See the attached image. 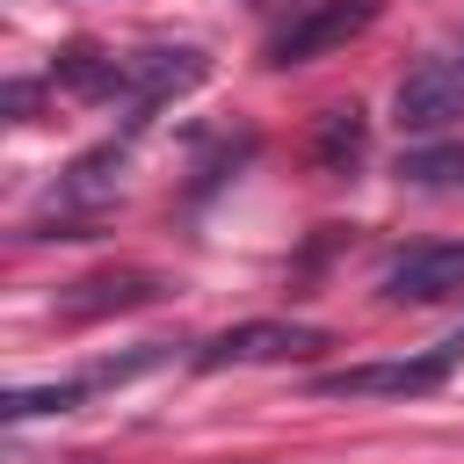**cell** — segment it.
Listing matches in <instances>:
<instances>
[{"mask_svg": "<svg viewBox=\"0 0 464 464\" xmlns=\"http://www.w3.org/2000/svg\"><path fill=\"white\" fill-rule=\"evenodd\" d=\"M457 362L435 348V355H399V362H348V370H319L312 392L319 399H420L450 377Z\"/></svg>", "mask_w": 464, "mask_h": 464, "instance_id": "obj_1", "label": "cell"}, {"mask_svg": "<svg viewBox=\"0 0 464 464\" xmlns=\"http://www.w3.org/2000/svg\"><path fill=\"white\" fill-rule=\"evenodd\" d=\"M377 22V0H312L297 22H283L268 36V65H312L326 51H341L348 36H362Z\"/></svg>", "mask_w": 464, "mask_h": 464, "instance_id": "obj_2", "label": "cell"}, {"mask_svg": "<svg viewBox=\"0 0 464 464\" xmlns=\"http://www.w3.org/2000/svg\"><path fill=\"white\" fill-rule=\"evenodd\" d=\"M326 348L319 326H297V319H246V326H225L196 348V370H225V362H297Z\"/></svg>", "mask_w": 464, "mask_h": 464, "instance_id": "obj_3", "label": "cell"}, {"mask_svg": "<svg viewBox=\"0 0 464 464\" xmlns=\"http://www.w3.org/2000/svg\"><path fill=\"white\" fill-rule=\"evenodd\" d=\"M377 290L392 304H450V297H464V239H420V246H406L384 268Z\"/></svg>", "mask_w": 464, "mask_h": 464, "instance_id": "obj_4", "label": "cell"}, {"mask_svg": "<svg viewBox=\"0 0 464 464\" xmlns=\"http://www.w3.org/2000/svg\"><path fill=\"white\" fill-rule=\"evenodd\" d=\"M392 109H399L406 130H442V123H457V116H464V58H420V65L399 80Z\"/></svg>", "mask_w": 464, "mask_h": 464, "instance_id": "obj_5", "label": "cell"}, {"mask_svg": "<svg viewBox=\"0 0 464 464\" xmlns=\"http://www.w3.org/2000/svg\"><path fill=\"white\" fill-rule=\"evenodd\" d=\"M203 80V51H138L130 58V87L145 94V102H160V94H174V87H196Z\"/></svg>", "mask_w": 464, "mask_h": 464, "instance_id": "obj_6", "label": "cell"}, {"mask_svg": "<svg viewBox=\"0 0 464 464\" xmlns=\"http://www.w3.org/2000/svg\"><path fill=\"white\" fill-rule=\"evenodd\" d=\"M399 174L413 188H464V145H420L399 160Z\"/></svg>", "mask_w": 464, "mask_h": 464, "instance_id": "obj_7", "label": "cell"}, {"mask_svg": "<svg viewBox=\"0 0 464 464\" xmlns=\"http://www.w3.org/2000/svg\"><path fill=\"white\" fill-rule=\"evenodd\" d=\"M362 152V109L348 102V109H326V123H319V167H348Z\"/></svg>", "mask_w": 464, "mask_h": 464, "instance_id": "obj_8", "label": "cell"}, {"mask_svg": "<svg viewBox=\"0 0 464 464\" xmlns=\"http://www.w3.org/2000/svg\"><path fill=\"white\" fill-rule=\"evenodd\" d=\"M442 355H450V362H464V334H450V341H442Z\"/></svg>", "mask_w": 464, "mask_h": 464, "instance_id": "obj_9", "label": "cell"}]
</instances>
